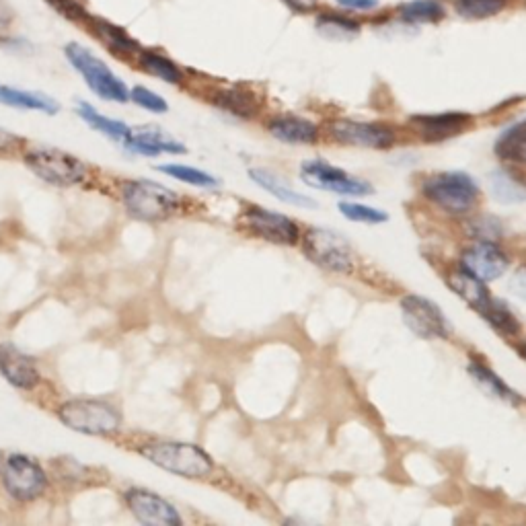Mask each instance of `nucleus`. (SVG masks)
<instances>
[{
	"label": "nucleus",
	"mask_w": 526,
	"mask_h": 526,
	"mask_svg": "<svg viewBox=\"0 0 526 526\" xmlns=\"http://www.w3.org/2000/svg\"><path fill=\"white\" fill-rule=\"evenodd\" d=\"M140 455L153 465L187 479H202L214 469L204 450L187 442H146L140 446Z\"/></svg>",
	"instance_id": "nucleus-1"
},
{
	"label": "nucleus",
	"mask_w": 526,
	"mask_h": 526,
	"mask_svg": "<svg viewBox=\"0 0 526 526\" xmlns=\"http://www.w3.org/2000/svg\"><path fill=\"white\" fill-rule=\"evenodd\" d=\"M64 54L72 64V68L81 74L87 87L97 97H101L103 101H116V103L130 101V91L126 83L116 72H111V68L103 60H99L89 48L81 44H68L64 48Z\"/></svg>",
	"instance_id": "nucleus-2"
},
{
	"label": "nucleus",
	"mask_w": 526,
	"mask_h": 526,
	"mask_svg": "<svg viewBox=\"0 0 526 526\" xmlns=\"http://www.w3.org/2000/svg\"><path fill=\"white\" fill-rule=\"evenodd\" d=\"M122 200L128 212L138 220H163L181 208V198L173 190L148 179L124 183Z\"/></svg>",
	"instance_id": "nucleus-3"
},
{
	"label": "nucleus",
	"mask_w": 526,
	"mask_h": 526,
	"mask_svg": "<svg viewBox=\"0 0 526 526\" xmlns=\"http://www.w3.org/2000/svg\"><path fill=\"white\" fill-rule=\"evenodd\" d=\"M422 192L428 202L450 214L471 212L479 200V187L473 177L459 171H446L428 177L422 185Z\"/></svg>",
	"instance_id": "nucleus-4"
},
{
	"label": "nucleus",
	"mask_w": 526,
	"mask_h": 526,
	"mask_svg": "<svg viewBox=\"0 0 526 526\" xmlns=\"http://www.w3.org/2000/svg\"><path fill=\"white\" fill-rule=\"evenodd\" d=\"M60 420L74 432L103 436L120 428V413L99 399H72L60 407Z\"/></svg>",
	"instance_id": "nucleus-5"
},
{
	"label": "nucleus",
	"mask_w": 526,
	"mask_h": 526,
	"mask_svg": "<svg viewBox=\"0 0 526 526\" xmlns=\"http://www.w3.org/2000/svg\"><path fill=\"white\" fill-rule=\"evenodd\" d=\"M303 253L315 266L337 274L352 272L356 263L354 249L348 239L329 229H309L303 237Z\"/></svg>",
	"instance_id": "nucleus-6"
},
{
	"label": "nucleus",
	"mask_w": 526,
	"mask_h": 526,
	"mask_svg": "<svg viewBox=\"0 0 526 526\" xmlns=\"http://www.w3.org/2000/svg\"><path fill=\"white\" fill-rule=\"evenodd\" d=\"M25 165L52 185H77L87 177L85 163L58 148L29 150L25 155Z\"/></svg>",
	"instance_id": "nucleus-7"
},
{
	"label": "nucleus",
	"mask_w": 526,
	"mask_h": 526,
	"mask_svg": "<svg viewBox=\"0 0 526 526\" xmlns=\"http://www.w3.org/2000/svg\"><path fill=\"white\" fill-rule=\"evenodd\" d=\"M401 315L405 325L424 340H444L453 331L440 307L420 294L401 298Z\"/></svg>",
	"instance_id": "nucleus-8"
},
{
	"label": "nucleus",
	"mask_w": 526,
	"mask_h": 526,
	"mask_svg": "<svg viewBox=\"0 0 526 526\" xmlns=\"http://www.w3.org/2000/svg\"><path fill=\"white\" fill-rule=\"evenodd\" d=\"M300 177L315 190L340 194V196H366L372 194V185L364 179L352 177L346 171L331 167L325 161H307L300 167Z\"/></svg>",
	"instance_id": "nucleus-9"
},
{
	"label": "nucleus",
	"mask_w": 526,
	"mask_h": 526,
	"mask_svg": "<svg viewBox=\"0 0 526 526\" xmlns=\"http://www.w3.org/2000/svg\"><path fill=\"white\" fill-rule=\"evenodd\" d=\"M3 483L15 500L29 502L44 494L48 477L33 459L23 455H11L3 463Z\"/></svg>",
	"instance_id": "nucleus-10"
},
{
	"label": "nucleus",
	"mask_w": 526,
	"mask_h": 526,
	"mask_svg": "<svg viewBox=\"0 0 526 526\" xmlns=\"http://www.w3.org/2000/svg\"><path fill=\"white\" fill-rule=\"evenodd\" d=\"M241 224L251 235L284 247L296 245L300 237V231L292 218L266 208H249L243 212Z\"/></svg>",
	"instance_id": "nucleus-11"
},
{
	"label": "nucleus",
	"mask_w": 526,
	"mask_h": 526,
	"mask_svg": "<svg viewBox=\"0 0 526 526\" xmlns=\"http://www.w3.org/2000/svg\"><path fill=\"white\" fill-rule=\"evenodd\" d=\"M331 136L348 146H362L372 150L389 148L395 142V132L387 126L366 124V122H352V120H335L329 126Z\"/></svg>",
	"instance_id": "nucleus-12"
},
{
	"label": "nucleus",
	"mask_w": 526,
	"mask_h": 526,
	"mask_svg": "<svg viewBox=\"0 0 526 526\" xmlns=\"http://www.w3.org/2000/svg\"><path fill=\"white\" fill-rule=\"evenodd\" d=\"M510 261L492 241H481L463 253V268L483 282H494L506 274Z\"/></svg>",
	"instance_id": "nucleus-13"
},
{
	"label": "nucleus",
	"mask_w": 526,
	"mask_h": 526,
	"mask_svg": "<svg viewBox=\"0 0 526 526\" xmlns=\"http://www.w3.org/2000/svg\"><path fill=\"white\" fill-rule=\"evenodd\" d=\"M126 502L130 512L144 524L153 526H177L181 524V516L177 510L161 496L148 490H130L126 492Z\"/></svg>",
	"instance_id": "nucleus-14"
},
{
	"label": "nucleus",
	"mask_w": 526,
	"mask_h": 526,
	"mask_svg": "<svg viewBox=\"0 0 526 526\" xmlns=\"http://www.w3.org/2000/svg\"><path fill=\"white\" fill-rule=\"evenodd\" d=\"M128 150L144 157H157V155H183L185 146L173 138H169L163 130L144 126V128H134L130 130L128 138L122 142Z\"/></svg>",
	"instance_id": "nucleus-15"
},
{
	"label": "nucleus",
	"mask_w": 526,
	"mask_h": 526,
	"mask_svg": "<svg viewBox=\"0 0 526 526\" xmlns=\"http://www.w3.org/2000/svg\"><path fill=\"white\" fill-rule=\"evenodd\" d=\"M0 372L19 389H33L40 383V372H37L33 360L9 344L0 346Z\"/></svg>",
	"instance_id": "nucleus-16"
},
{
	"label": "nucleus",
	"mask_w": 526,
	"mask_h": 526,
	"mask_svg": "<svg viewBox=\"0 0 526 526\" xmlns=\"http://www.w3.org/2000/svg\"><path fill=\"white\" fill-rule=\"evenodd\" d=\"M85 21L89 23V27H91V31L97 40H101L114 54L138 56L142 52V48L136 44V40H132V35H128V31L122 29L120 25L111 23L103 17H93V15H87Z\"/></svg>",
	"instance_id": "nucleus-17"
},
{
	"label": "nucleus",
	"mask_w": 526,
	"mask_h": 526,
	"mask_svg": "<svg viewBox=\"0 0 526 526\" xmlns=\"http://www.w3.org/2000/svg\"><path fill=\"white\" fill-rule=\"evenodd\" d=\"M428 142H440L450 136L461 134L471 118L467 114H434V116H416L411 120Z\"/></svg>",
	"instance_id": "nucleus-18"
},
{
	"label": "nucleus",
	"mask_w": 526,
	"mask_h": 526,
	"mask_svg": "<svg viewBox=\"0 0 526 526\" xmlns=\"http://www.w3.org/2000/svg\"><path fill=\"white\" fill-rule=\"evenodd\" d=\"M249 177L261 187V190H266L268 194H272L276 200H280L284 204H290L296 208H315L317 206L311 198L296 192L294 187H290L280 175H276L268 169H259V167L251 169Z\"/></svg>",
	"instance_id": "nucleus-19"
},
{
	"label": "nucleus",
	"mask_w": 526,
	"mask_h": 526,
	"mask_svg": "<svg viewBox=\"0 0 526 526\" xmlns=\"http://www.w3.org/2000/svg\"><path fill=\"white\" fill-rule=\"evenodd\" d=\"M270 134L286 144H313L319 136V130L313 122L305 118L282 116L270 122Z\"/></svg>",
	"instance_id": "nucleus-20"
},
{
	"label": "nucleus",
	"mask_w": 526,
	"mask_h": 526,
	"mask_svg": "<svg viewBox=\"0 0 526 526\" xmlns=\"http://www.w3.org/2000/svg\"><path fill=\"white\" fill-rule=\"evenodd\" d=\"M0 103L9 105V107L27 109V111H42V114H48V116L58 114V109H60L56 99H52L44 93L23 91V89H15V87H7V85H0Z\"/></svg>",
	"instance_id": "nucleus-21"
},
{
	"label": "nucleus",
	"mask_w": 526,
	"mask_h": 526,
	"mask_svg": "<svg viewBox=\"0 0 526 526\" xmlns=\"http://www.w3.org/2000/svg\"><path fill=\"white\" fill-rule=\"evenodd\" d=\"M448 286L453 288V292H457L465 300V303L469 307H473L475 311L479 307H483L485 300L492 296L490 290H487L485 282L479 280L477 276H473L471 272H467L465 268L457 270V272H453V274L448 276Z\"/></svg>",
	"instance_id": "nucleus-22"
},
{
	"label": "nucleus",
	"mask_w": 526,
	"mask_h": 526,
	"mask_svg": "<svg viewBox=\"0 0 526 526\" xmlns=\"http://www.w3.org/2000/svg\"><path fill=\"white\" fill-rule=\"evenodd\" d=\"M496 155L514 165H526V120L510 126L496 142Z\"/></svg>",
	"instance_id": "nucleus-23"
},
{
	"label": "nucleus",
	"mask_w": 526,
	"mask_h": 526,
	"mask_svg": "<svg viewBox=\"0 0 526 526\" xmlns=\"http://www.w3.org/2000/svg\"><path fill=\"white\" fill-rule=\"evenodd\" d=\"M477 313L490 323L498 333L506 335V337H516L522 329L520 321L512 315V311L502 303V300L490 296L485 300V305L477 309Z\"/></svg>",
	"instance_id": "nucleus-24"
},
{
	"label": "nucleus",
	"mask_w": 526,
	"mask_h": 526,
	"mask_svg": "<svg viewBox=\"0 0 526 526\" xmlns=\"http://www.w3.org/2000/svg\"><path fill=\"white\" fill-rule=\"evenodd\" d=\"M77 111H79V116L93 128V130H97V132H101L103 136H107V138H111V140H118V142H124L126 138H128V134H130V126H126L124 122H118V120H111V118H107V116H103V114H99V111L93 107V105H89V103H83V101H79V105H77Z\"/></svg>",
	"instance_id": "nucleus-25"
},
{
	"label": "nucleus",
	"mask_w": 526,
	"mask_h": 526,
	"mask_svg": "<svg viewBox=\"0 0 526 526\" xmlns=\"http://www.w3.org/2000/svg\"><path fill=\"white\" fill-rule=\"evenodd\" d=\"M467 370H469V374L473 377V381H475L487 395H492V397H496V399H500V401H510V403H514V401L518 399L516 393L498 377L496 372H492L485 364H479V362L473 360Z\"/></svg>",
	"instance_id": "nucleus-26"
},
{
	"label": "nucleus",
	"mask_w": 526,
	"mask_h": 526,
	"mask_svg": "<svg viewBox=\"0 0 526 526\" xmlns=\"http://www.w3.org/2000/svg\"><path fill=\"white\" fill-rule=\"evenodd\" d=\"M138 62L140 66L153 74V77L169 83V85H179L181 79H183V74L179 70V66L175 62H171L169 58H165L163 54L159 52H153V50H142L138 54Z\"/></svg>",
	"instance_id": "nucleus-27"
},
{
	"label": "nucleus",
	"mask_w": 526,
	"mask_h": 526,
	"mask_svg": "<svg viewBox=\"0 0 526 526\" xmlns=\"http://www.w3.org/2000/svg\"><path fill=\"white\" fill-rule=\"evenodd\" d=\"M216 105L237 118H251L257 111V99L241 89H229L216 95Z\"/></svg>",
	"instance_id": "nucleus-28"
},
{
	"label": "nucleus",
	"mask_w": 526,
	"mask_h": 526,
	"mask_svg": "<svg viewBox=\"0 0 526 526\" xmlns=\"http://www.w3.org/2000/svg\"><path fill=\"white\" fill-rule=\"evenodd\" d=\"M317 29L321 31V35L331 37V40H352V37L360 33V25L354 19L329 13L317 17Z\"/></svg>",
	"instance_id": "nucleus-29"
},
{
	"label": "nucleus",
	"mask_w": 526,
	"mask_h": 526,
	"mask_svg": "<svg viewBox=\"0 0 526 526\" xmlns=\"http://www.w3.org/2000/svg\"><path fill=\"white\" fill-rule=\"evenodd\" d=\"M508 5V0H457L455 11L459 17L469 21L490 19L502 13Z\"/></svg>",
	"instance_id": "nucleus-30"
},
{
	"label": "nucleus",
	"mask_w": 526,
	"mask_h": 526,
	"mask_svg": "<svg viewBox=\"0 0 526 526\" xmlns=\"http://www.w3.org/2000/svg\"><path fill=\"white\" fill-rule=\"evenodd\" d=\"M399 15L409 23H434L444 19V7L438 0H416V3L399 7Z\"/></svg>",
	"instance_id": "nucleus-31"
},
{
	"label": "nucleus",
	"mask_w": 526,
	"mask_h": 526,
	"mask_svg": "<svg viewBox=\"0 0 526 526\" xmlns=\"http://www.w3.org/2000/svg\"><path fill=\"white\" fill-rule=\"evenodd\" d=\"M159 171H163L165 175L175 177V179H179L183 183L196 185V187H216L218 185L216 177L208 175L206 171L194 169L190 165H163V167H159Z\"/></svg>",
	"instance_id": "nucleus-32"
},
{
	"label": "nucleus",
	"mask_w": 526,
	"mask_h": 526,
	"mask_svg": "<svg viewBox=\"0 0 526 526\" xmlns=\"http://www.w3.org/2000/svg\"><path fill=\"white\" fill-rule=\"evenodd\" d=\"M492 192L500 202H518L526 198V187L502 171L492 177Z\"/></svg>",
	"instance_id": "nucleus-33"
},
{
	"label": "nucleus",
	"mask_w": 526,
	"mask_h": 526,
	"mask_svg": "<svg viewBox=\"0 0 526 526\" xmlns=\"http://www.w3.org/2000/svg\"><path fill=\"white\" fill-rule=\"evenodd\" d=\"M340 212L352 220V222H364V224H381L387 222L389 216L383 210H377L372 206H364V204H356V202H342L340 204Z\"/></svg>",
	"instance_id": "nucleus-34"
},
{
	"label": "nucleus",
	"mask_w": 526,
	"mask_h": 526,
	"mask_svg": "<svg viewBox=\"0 0 526 526\" xmlns=\"http://www.w3.org/2000/svg\"><path fill=\"white\" fill-rule=\"evenodd\" d=\"M130 99H132L136 105H140L142 109L153 111V114H165V111H169L167 101H165L159 93L150 91V89H146V87H134V89L130 91Z\"/></svg>",
	"instance_id": "nucleus-35"
},
{
	"label": "nucleus",
	"mask_w": 526,
	"mask_h": 526,
	"mask_svg": "<svg viewBox=\"0 0 526 526\" xmlns=\"http://www.w3.org/2000/svg\"><path fill=\"white\" fill-rule=\"evenodd\" d=\"M48 3L66 19H87V13L79 0H48Z\"/></svg>",
	"instance_id": "nucleus-36"
},
{
	"label": "nucleus",
	"mask_w": 526,
	"mask_h": 526,
	"mask_svg": "<svg viewBox=\"0 0 526 526\" xmlns=\"http://www.w3.org/2000/svg\"><path fill=\"white\" fill-rule=\"evenodd\" d=\"M473 235L475 237H479L481 241H490V239H496V237H500V233H502V227H500V222L498 220H494V218H481L479 222H475L473 224Z\"/></svg>",
	"instance_id": "nucleus-37"
},
{
	"label": "nucleus",
	"mask_w": 526,
	"mask_h": 526,
	"mask_svg": "<svg viewBox=\"0 0 526 526\" xmlns=\"http://www.w3.org/2000/svg\"><path fill=\"white\" fill-rule=\"evenodd\" d=\"M337 5L352 11H368L379 5V0H337Z\"/></svg>",
	"instance_id": "nucleus-38"
},
{
	"label": "nucleus",
	"mask_w": 526,
	"mask_h": 526,
	"mask_svg": "<svg viewBox=\"0 0 526 526\" xmlns=\"http://www.w3.org/2000/svg\"><path fill=\"white\" fill-rule=\"evenodd\" d=\"M21 144V138L11 134L9 130L0 128V153H9V150H15Z\"/></svg>",
	"instance_id": "nucleus-39"
},
{
	"label": "nucleus",
	"mask_w": 526,
	"mask_h": 526,
	"mask_svg": "<svg viewBox=\"0 0 526 526\" xmlns=\"http://www.w3.org/2000/svg\"><path fill=\"white\" fill-rule=\"evenodd\" d=\"M11 23H13V13H11V9L7 7L5 0H0V35L7 33V29L11 27Z\"/></svg>",
	"instance_id": "nucleus-40"
},
{
	"label": "nucleus",
	"mask_w": 526,
	"mask_h": 526,
	"mask_svg": "<svg viewBox=\"0 0 526 526\" xmlns=\"http://www.w3.org/2000/svg\"><path fill=\"white\" fill-rule=\"evenodd\" d=\"M510 288H512L520 298L526 300V272L516 274L514 280H512V284H510Z\"/></svg>",
	"instance_id": "nucleus-41"
},
{
	"label": "nucleus",
	"mask_w": 526,
	"mask_h": 526,
	"mask_svg": "<svg viewBox=\"0 0 526 526\" xmlns=\"http://www.w3.org/2000/svg\"><path fill=\"white\" fill-rule=\"evenodd\" d=\"M284 3H286L290 9H294V11H300V13L309 11V7L305 5V0H284Z\"/></svg>",
	"instance_id": "nucleus-42"
},
{
	"label": "nucleus",
	"mask_w": 526,
	"mask_h": 526,
	"mask_svg": "<svg viewBox=\"0 0 526 526\" xmlns=\"http://www.w3.org/2000/svg\"><path fill=\"white\" fill-rule=\"evenodd\" d=\"M522 354H524V358H526V348H524V350H522Z\"/></svg>",
	"instance_id": "nucleus-43"
},
{
	"label": "nucleus",
	"mask_w": 526,
	"mask_h": 526,
	"mask_svg": "<svg viewBox=\"0 0 526 526\" xmlns=\"http://www.w3.org/2000/svg\"><path fill=\"white\" fill-rule=\"evenodd\" d=\"M0 463H3V457H0Z\"/></svg>",
	"instance_id": "nucleus-44"
}]
</instances>
